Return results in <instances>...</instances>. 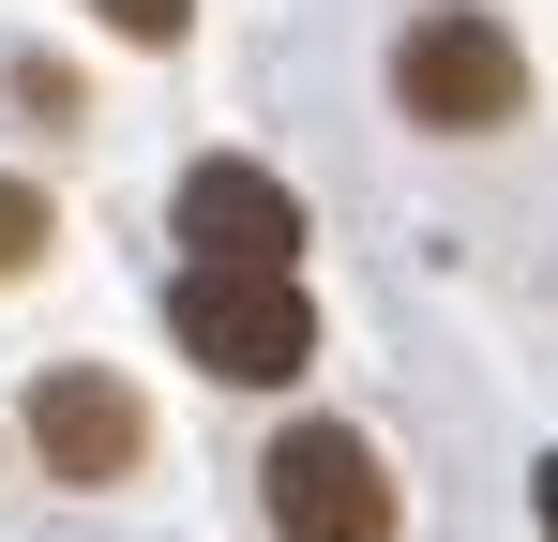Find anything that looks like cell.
<instances>
[{"label": "cell", "instance_id": "ba28073f", "mask_svg": "<svg viewBox=\"0 0 558 542\" xmlns=\"http://www.w3.org/2000/svg\"><path fill=\"white\" fill-rule=\"evenodd\" d=\"M529 528L558 542V452H544V467H529Z\"/></svg>", "mask_w": 558, "mask_h": 542}, {"label": "cell", "instance_id": "5b68a950", "mask_svg": "<svg viewBox=\"0 0 558 542\" xmlns=\"http://www.w3.org/2000/svg\"><path fill=\"white\" fill-rule=\"evenodd\" d=\"M31 452H46V482H121V467L151 452V407H136L106 361H46V392H31Z\"/></svg>", "mask_w": 558, "mask_h": 542}, {"label": "cell", "instance_id": "6da1fadb", "mask_svg": "<svg viewBox=\"0 0 558 542\" xmlns=\"http://www.w3.org/2000/svg\"><path fill=\"white\" fill-rule=\"evenodd\" d=\"M167 332H182L196 377H227V392H287V377L317 361V301H302V271H196V257H182Z\"/></svg>", "mask_w": 558, "mask_h": 542}, {"label": "cell", "instance_id": "7a4b0ae2", "mask_svg": "<svg viewBox=\"0 0 558 542\" xmlns=\"http://www.w3.org/2000/svg\"><path fill=\"white\" fill-rule=\"evenodd\" d=\"M392 106H408L423 136H513V121H529V61H513V30H498L483 0H438V15H408V46H392Z\"/></svg>", "mask_w": 558, "mask_h": 542}, {"label": "cell", "instance_id": "277c9868", "mask_svg": "<svg viewBox=\"0 0 558 542\" xmlns=\"http://www.w3.org/2000/svg\"><path fill=\"white\" fill-rule=\"evenodd\" d=\"M182 257L196 271H302V196L242 151H196L182 167Z\"/></svg>", "mask_w": 558, "mask_h": 542}, {"label": "cell", "instance_id": "3957f363", "mask_svg": "<svg viewBox=\"0 0 558 542\" xmlns=\"http://www.w3.org/2000/svg\"><path fill=\"white\" fill-rule=\"evenodd\" d=\"M257 497H272L287 542H392V467H377V438H348V422H287V438L257 452Z\"/></svg>", "mask_w": 558, "mask_h": 542}, {"label": "cell", "instance_id": "52a82bcc", "mask_svg": "<svg viewBox=\"0 0 558 542\" xmlns=\"http://www.w3.org/2000/svg\"><path fill=\"white\" fill-rule=\"evenodd\" d=\"M106 30H121V46H182L196 0H106Z\"/></svg>", "mask_w": 558, "mask_h": 542}, {"label": "cell", "instance_id": "8992f818", "mask_svg": "<svg viewBox=\"0 0 558 542\" xmlns=\"http://www.w3.org/2000/svg\"><path fill=\"white\" fill-rule=\"evenodd\" d=\"M46 257V181H0V286Z\"/></svg>", "mask_w": 558, "mask_h": 542}]
</instances>
